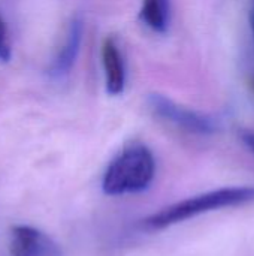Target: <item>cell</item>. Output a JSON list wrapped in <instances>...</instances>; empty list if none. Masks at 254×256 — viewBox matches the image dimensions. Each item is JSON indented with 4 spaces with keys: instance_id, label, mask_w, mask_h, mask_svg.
Returning a JSON list of instances; mask_svg holds the SVG:
<instances>
[{
    "instance_id": "cell-1",
    "label": "cell",
    "mask_w": 254,
    "mask_h": 256,
    "mask_svg": "<svg viewBox=\"0 0 254 256\" xmlns=\"http://www.w3.org/2000/svg\"><path fill=\"white\" fill-rule=\"evenodd\" d=\"M250 202H254V186L217 189L166 207L148 218L145 220V225L153 230H163L171 225L196 218L199 214L229 207H238Z\"/></svg>"
},
{
    "instance_id": "cell-2",
    "label": "cell",
    "mask_w": 254,
    "mask_h": 256,
    "mask_svg": "<svg viewBox=\"0 0 254 256\" xmlns=\"http://www.w3.org/2000/svg\"><path fill=\"white\" fill-rule=\"evenodd\" d=\"M156 172L153 153L144 146L127 147L108 166L102 188L106 195L118 196L145 190Z\"/></svg>"
},
{
    "instance_id": "cell-3",
    "label": "cell",
    "mask_w": 254,
    "mask_h": 256,
    "mask_svg": "<svg viewBox=\"0 0 254 256\" xmlns=\"http://www.w3.org/2000/svg\"><path fill=\"white\" fill-rule=\"evenodd\" d=\"M148 105L157 117L189 134L213 135L217 130V124L211 117L181 106L163 94H150Z\"/></svg>"
},
{
    "instance_id": "cell-4",
    "label": "cell",
    "mask_w": 254,
    "mask_h": 256,
    "mask_svg": "<svg viewBox=\"0 0 254 256\" xmlns=\"http://www.w3.org/2000/svg\"><path fill=\"white\" fill-rule=\"evenodd\" d=\"M9 249L12 256H63L52 238L31 226H15Z\"/></svg>"
},
{
    "instance_id": "cell-5",
    "label": "cell",
    "mask_w": 254,
    "mask_h": 256,
    "mask_svg": "<svg viewBox=\"0 0 254 256\" xmlns=\"http://www.w3.org/2000/svg\"><path fill=\"white\" fill-rule=\"evenodd\" d=\"M82 30H84V24L82 20L79 16H75L70 21L69 30L66 33V39H64V45L60 48V51L57 52L52 64L49 66V76L51 78H63L66 76L76 57L79 52V46H81V40H82Z\"/></svg>"
},
{
    "instance_id": "cell-6",
    "label": "cell",
    "mask_w": 254,
    "mask_h": 256,
    "mask_svg": "<svg viewBox=\"0 0 254 256\" xmlns=\"http://www.w3.org/2000/svg\"><path fill=\"white\" fill-rule=\"evenodd\" d=\"M102 63L105 69L106 92L112 96L121 94L126 86V69L123 56L112 38H106L102 45Z\"/></svg>"
},
{
    "instance_id": "cell-7",
    "label": "cell",
    "mask_w": 254,
    "mask_h": 256,
    "mask_svg": "<svg viewBox=\"0 0 254 256\" xmlns=\"http://www.w3.org/2000/svg\"><path fill=\"white\" fill-rule=\"evenodd\" d=\"M141 21L156 33H166L171 21L169 0H142Z\"/></svg>"
},
{
    "instance_id": "cell-8",
    "label": "cell",
    "mask_w": 254,
    "mask_h": 256,
    "mask_svg": "<svg viewBox=\"0 0 254 256\" xmlns=\"http://www.w3.org/2000/svg\"><path fill=\"white\" fill-rule=\"evenodd\" d=\"M12 57V44L9 38V30L3 18L0 16V62H9Z\"/></svg>"
},
{
    "instance_id": "cell-9",
    "label": "cell",
    "mask_w": 254,
    "mask_h": 256,
    "mask_svg": "<svg viewBox=\"0 0 254 256\" xmlns=\"http://www.w3.org/2000/svg\"><path fill=\"white\" fill-rule=\"evenodd\" d=\"M240 138H241L243 144L254 154V130H243L240 134Z\"/></svg>"
},
{
    "instance_id": "cell-10",
    "label": "cell",
    "mask_w": 254,
    "mask_h": 256,
    "mask_svg": "<svg viewBox=\"0 0 254 256\" xmlns=\"http://www.w3.org/2000/svg\"><path fill=\"white\" fill-rule=\"evenodd\" d=\"M250 27H252V32H253L254 36V0L252 3V9H250Z\"/></svg>"
},
{
    "instance_id": "cell-11",
    "label": "cell",
    "mask_w": 254,
    "mask_h": 256,
    "mask_svg": "<svg viewBox=\"0 0 254 256\" xmlns=\"http://www.w3.org/2000/svg\"><path fill=\"white\" fill-rule=\"evenodd\" d=\"M249 87L252 88V92H254V75L249 78Z\"/></svg>"
}]
</instances>
